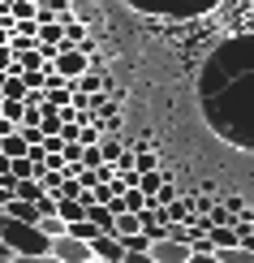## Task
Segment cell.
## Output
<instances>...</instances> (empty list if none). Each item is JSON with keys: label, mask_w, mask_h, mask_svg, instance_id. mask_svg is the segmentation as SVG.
Wrapping results in <instances>:
<instances>
[{"label": "cell", "mask_w": 254, "mask_h": 263, "mask_svg": "<svg viewBox=\"0 0 254 263\" xmlns=\"http://www.w3.org/2000/svg\"><path fill=\"white\" fill-rule=\"evenodd\" d=\"M203 117L220 138L254 151V35H241L211 52L198 78Z\"/></svg>", "instance_id": "1"}, {"label": "cell", "mask_w": 254, "mask_h": 263, "mask_svg": "<svg viewBox=\"0 0 254 263\" xmlns=\"http://www.w3.org/2000/svg\"><path fill=\"white\" fill-rule=\"evenodd\" d=\"M0 242L13 250L17 259L52 255V237H43L39 224H22V220H13V216H0Z\"/></svg>", "instance_id": "2"}, {"label": "cell", "mask_w": 254, "mask_h": 263, "mask_svg": "<svg viewBox=\"0 0 254 263\" xmlns=\"http://www.w3.org/2000/svg\"><path fill=\"white\" fill-rule=\"evenodd\" d=\"M52 259H61V263H91L95 255H91V242H78V237H56L52 242Z\"/></svg>", "instance_id": "3"}, {"label": "cell", "mask_w": 254, "mask_h": 263, "mask_svg": "<svg viewBox=\"0 0 254 263\" xmlns=\"http://www.w3.org/2000/svg\"><path fill=\"white\" fill-rule=\"evenodd\" d=\"M52 69H56V73H61V78H65V82H78V78H82V73H86V69H91V57H82V52H78V48H69V52H61V57H56V61H52Z\"/></svg>", "instance_id": "4"}, {"label": "cell", "mask_w": 254, "mask_h": 263, "mask_svg": "<svg viewBox=\"0 0 254 263\" xmlns=\"http://www.w3.org/2000/svg\"><path fill=\"white\" fill-rule=\"evenodd\" d=\"M91 255H95L99 263H121V259H125V242L112 237V233H99L95 242H91Z\"/></svg>", "instance_id": "5"}, {"label": "cell", "mask_w": 254, "mask_h": 263, "mask_svg": "<svg viewBox=\"0 0 254 263\" xmlns=\"http://www.w3.org/2000/svg\"><path fill=\"white\" fill-rule=\"evenodd\" d=\"M194 250L185 246V242H172V237H164V242L151 246V263H185Z\"/></svg>", "instance_id": "6"}, {"label": "cell", "mask_w": 254, "mask_h": 263, "mask_svg": "<svg viewBox=\"0 0 254 263\" xmlns=\"http://www.w3.org/2000/svg\"><path fill=\"white\" fill-rule=\"evenodd\" d=\"M5 216H13V220H22V224H39V207H35V203H22V199L9 203Z\"/></svg>", "instance_id": "7"}, {"label": "cell", "mask_w": 254, "mask_h": 263, "mask_svg": "<svg viewBox=\"0 0 254 263\" xmlns=\"http://www.w3.org/2000/svg\"><path fill=\"white\" fill-rule=\"evenodd\" d=\"M134 233H142V220L134 212H121L116 216V229H112V237H121V242H125V237H134Z\"/></svg>", "instance_id": "8"}, {"label": "cell", "mask_w": 254, "mask_h": 263, "mask_svg": "<svg viewBox=\"0 0 254 263\" xmlns=\"http://www.w3.org/2000/svg\"><path fill=\"white\" fill-rule=\"evenodd\" d=\"M43 194H48V190H43V185H39L35 177H30V181H17V185H13V199H22V203H39Z\"/></svg>", "instance_id": "9"}, {"label": "cell", "mask_w": 254, "mask_h": 263, "mask_svg": "<svg viewBox=\"0 0 254 263\" xmlns=\"http://www.w3.org/2000/svg\"><path fill=\"white\" fill-rule=\"evenodd\" d=\"M56 216L65 224H78V220H86V207L78 203V199H61V207H56Z\"/></svg>", "instance_id": "10"}, {"label": "cell", "mask_w": 254, "mask_h": 263, "mask_svg": "<svg viewBox=\"0 0 254 263\" xmlns=\"http://www.w3.org/2000/svg\"><path fill=\"white\" fill-rule=\"evenodd\" d=\"M0 151H5L9 160H22V156H30V147L22 142V134H17V129H13L9 138H0Z\"/></svg>", "instance_id": "11"}, {"label": "cell", "mask_w": 254, "mask_h": 263, "mask_svg": "<svg viewBox=\"0 0 254 263\" xmlns=\"http://www.w3.org/2000/svg\"><path fill=\"white\" fill-rule=\"evenodd\" d=\"M164 181H168V173H142V177H138V190L147 194V199H155Z\"/></svg>", "instance_id": "12"}, {"label": "cell", "mask_w": 254, "mask_h": 263, "mask_svg": "<svg viewBox=\"0 0 254 263\" xmlns=\"http://www.w3.org/2000/svg\"><path fill=\"white\" fill-rule=\"evenodd\" d=\"M216 259H220V263H254V250H246V246H228V250H216Z\"/></svg>", "instance_id": "13"}, {"label": "cell", "mask_w": 254, "mask_h": 263, "mask_svg": "<svg viewBox=\"0 0 254 263\" xmlns=\"http://www.w3.org/2000/svg\"><path fill=\"white\" fill-rule=\"evenodd\" d=\"M39 229H43V237H52V242H56V237H65V233H69V224H65L61 216H43V220H39Z\"/></svg>", "instance_id": "14"}, {"label": "cell", "mask_w": 254, "mask_h": 263, "mask_svg": "<svg viewBox=\"0 0 254 263\" xmlns=\"http://www.w3.org/2000/svg\"><path fill=\"white\" fill-rule=\"evenodd\" d=\"M82 43H86V26L73 17L69 26H65V48H82Z\"/></svg>", "instance_id": "15"}, {"label": "cell", "mask_w": 254, "mask_h": 263, "mask_svg": "<svg viewBox=\"0 0 254 263\" xmlns=\"http://www.w3.org/2000/svg\"><path fill=\"white\" fill-rule=\"evenodd\" d=\"M121 207H125V212H134V216H142L147 194H142V190H125V194H121Z\"/></svg>", "instance_id": "16"}, {"label": "cell", "mask_w": 254, "mask_h": 263, "mask_svg": "<svg viewBox=\"0 0 254 263\" xmlns=\"http://www.w3.org/2000/svg\"><path fill=\"white\" fill-rule=\"evenodd\" d=\"M0 117H5V121H13V125H22V121H26V104L5 100V104H0Z\"/></svg>", "instance_id": "17"}, {"label": "cell", "mask_w": 254, "mask_h": 263, "mask_svg": "<svg viewBox=\"0 0 254 263\" xmlns=\"http://www.w3.org/2000/svg\"><path fill=\"white\" fill-rule=\"evenodd\" d=\"M61 112H52V108H43V121H39V129H43V138H52V134H61Z\"/></svg>", "instance_id": "18"}, {"label": "cell", "mask_w": 254, "mask_h": 263, "mask_svg": "<svg viewBox=\"0 0 254 263\" xmlns=\"http://www.w3.org/2000/svg\"><path fill=\"white\" fill-rule=\"evenodd\" d=\"M69 237H78V242H95L99 229H95L91 220H78V224H69Z\"/></svg>", "instance_id": "19"}, {"label": "cell", "mask_w": 254, "mask_h": 263, "mask_svg": "<svg viewBox=\"0 0 254 263\" xmlns=\"http://www.w3.org/2000/svg\"><path fill=\"white\" fill-rule=\"evenodd\" d=\"M9 177H13V181H30V177H35V164H30L26 156H22V160H13V168H9Z\"/></svg>", "instance_id": "20"}, {"label": "cell", "mask_w": 254, "mask_h": 263, "mask_svg": "<svg viewBox=\"0 0 254 263\" xmlns=\"http://www.w3.org/2000/svg\"><path fill=\"white\" fill-rule=\"evenodd\" d=\"M82 168L99 173V168H104V151H99V147H82Z\"/></svg>", "instance_id": "21"}, {"label": "cell", "mask_w": 254, "mask_h": 263, "mask_svg": "<svg viewBox=\"0 0 254 263\" xmlns=\"http://www.w3.org/2000/svg\"><path fill=\"white\" fill-rule=\"evenodd\" d=\"M134 173H160L155 156H151V151H134Z\"/></svg>", "instance_id": "22"}, {"label": "cell", "mask_w": 254, "mask_h": 263, "mask_svg": "<svg viewBox=\"0 0 254 263\" xmlns=\"http://www.w3.org/2000/svg\"><path fill=\"white\" fill-rule=\"evenodd\" d=\"M17 134H22L26 147H39V142H43V129H39V125H17Z\"/></svg>", "instance_id": "23"}, {"label": "cell", "mask_w": 254, "mask_h": 263, "mask_svg": "<svg viewBox=\"0 0 254 263\" xmlns=\"http://www.w3.org/2000/svg\"><path fill=\"white\" fill-rule=\"evenodd\" d=\"M177 199H181V190H177L172 181H164V185H160V194H155V203H160V207H168V203H177Z\"/></svg>", "instance_id": "24"}, {"label": "cell", "mask_w": 254, "mask_h": 263, "mask_svg": "<svg viewBox=\"0 0 254 263\" xmlns=\"http://www.w3.org/2000/svg\"><path fill=\"white\" fill-rule=\"evenodd\" d=\"M65 164H82V142H65Z\"/></svg>", "instance_id": "25"}, {"label": "cell", "mask_w": 254, "mask_h": 263, "mask_svg": "<svg viewBox=\"0 0 254 263\" xmlns=\"http://www.w3.org/2000/svg\"><path fill=\"white\" fill-rule=\"evenodd\" d=\"M61 138H65V142H78V138H82V125H78V121H65V125H61Z\"/></svg>", "instance_id": "26"}, {"label": "cell", "mask_w": 254, "mask_h": 263, "mask_svg": "<svg viewBox=\"0 0 254 263\" xmlns=\"http://www.w3.org/2000/svg\"><path fill=\"white\" fill-rule=\"evenodd\" d=\"M121 263H151V246L147 250H125V259Z\"/></svg>", "instance_id": "27"}, {"label": "cell", "mask_w": 254, "mask_h": 263, "mask_svg": "<svg viewBox=\"0 0 254 263\" xmlns=\"http://www.w3.org/2000/svg\"><path fill=\"white\" fill-rule=\"evenodd\" d=\"M9 69H13V48L0 43V73H9Z\"/></svg>", "instance_id": "28"}, {"label": "cell", "mask_w": 254, "mask_h": 263, "mask_svg": "<svg viewBox=\"0 0 254 263\" xmlns=\"http://www.w3.org/2000/svg\"><path fill=\"white\" fill-rule=\"evenodd\" d=\"M13 263H61V259H52V255H35V259H13Z\"/></svg>", "instance_id": "29"}, {"label": "cell", "mask_w": 254, "mask_h": 263, "mask_svg": "<svg viewBox=\"0 0 254 263\" xmlns=\"http://www.w3.org/2000/svg\"><path fill=\"white\" fill-rule=\"evenodd\" d=\"M185 263H220V259H216V255H190Z\"/></svg>", "instance_id": "30"}, {"label": "cell", "mask_w": 254, "mask_h": 263, "mask_svg": "<svg viewBox=\"0 0 254 263\" xmlns=\"http://www.w3.org/2000/svg\"><path fill=\"white\" fill-rule=\"evenodd\" d=\"M13 259H17V255H13V250H9L5 242H0V263H13Z\"/></svg>", "instance_id": "31"}, {"label": "cell", "mask_w": 254, "mask_h": 263, "mask_svg": "<svg viewBox=\"0 0 254 263\" xmlns=\"http://www.w3.org/2000/svg\"><path fill=\"white\" fill-rule=\"evenodd\" d=\"M91 263H99V259H91Z\"/></svg>", "instance_id": "32"}]
</instances>
